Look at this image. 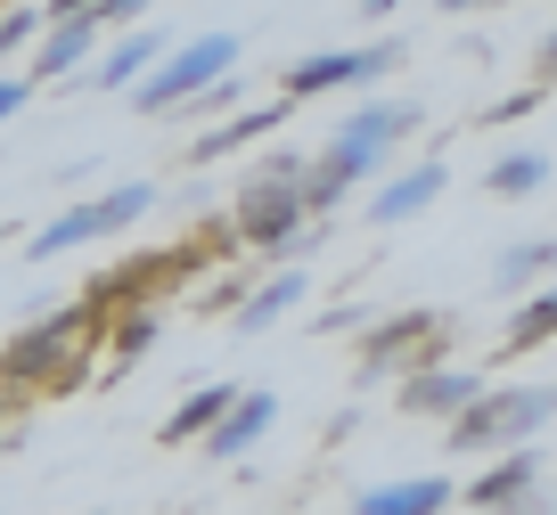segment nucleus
Returning <instances> with one entry per match:
<instances>
[{
  "instance_id": "obj_12",
  "label": "nucleus",
  "mask_w": 557,
  "mask_h": 515,
  "mask_svg": "<svg viewBox=\"0 0 557 515\" xmlns=\"http://www.w3.org/2000/svg\"><path fill=\"white\" fill-rule=\"evenodd\" d=\"M230 401H238V385H197V393L164 417V442H197V434H213L230 417Z\"/></svg>"
},
{
  "instance_id": "obj_10",
  "label": "nucleus",
  "mask_w": 557,
  "mask_h": 515,
  "mask_svg": "<svg viewBox=\"0 0 557 515\" xmlns=\"http://www.w3.org/2000/svg\"><path fill=\"white\" fill-rule=\"evenodd\" d=\"M451 507V482L443 475H418V482H385V491H361L352 515H443Z\"/></svg>"
},
{
  "instance_id": "obj_14",
  "label": "nucleus",
  "mask_w": 557,
  "mask_h": 515,
  "mask_svg": "<svg viewBox=\"0 0 557 515\" xmlns=\"http://www.w3.org/2000/svg\"><path fill=\"white\" fill-rule=\"evenodd\" d=\"M74 327H83V311H66V319H50V327H34V336H17L9 352H0V368H9V377H41V368L58 361V343L74 336Z\"/></svg>"
},
{
  "instance_id": "obj_18",
  "label": "nucleus",
  "mask_w": 557,
  "mask_h": 515,
  "mask_svg": "<svg viewBox=\"0 0 557 515\" xmlns=\"http://www.w3.org/2000/svg\"><path fill=\"white\" fill-rule=\"evenodd\" d=\"M541 278H557V238H533V246H517V254L492 271V287L500 294H524V287H541Z\"/></svg>"
},
{
  "instance_id": "obj_23",
  "label": "nucleus",
  "mask_w": 557,
  "mask_h": 515,
  "mask_svg": "<svg viewBox=\"0 0 557 515\" xmlns=\"http://www.w3.org/2000/svg\"><path fill=\"white\" fill-rule=\"evenodd\" d=\"M25 34H34V9H17V17H0V50H17Z\"/></svg>"
},
{
  "instance_id": "obj_20",
  "label": "nucleus",
  "mask_w": 557,
  "mask_h": 515,
  "mask_svg": "<svg viewBox=\"0 0 557 515\" xmlns=\"http://www.w3.org/2000/svg\"><path fill=\"white\" fill-rule=\"evenodd\" d=\"M549 336H557V287L533 294V303L517 311V327H508V352H533V343H549Z\"/></svg>"
},
{
  "instance_id": "obj_21",
  "label": "nucleus",
  "mask_w": 557,
  "mask_h": 515,
  "mask_svg": "<svg viewBox=\"0 0 557 515\" xmlns=\"http://www.w3.org/2000/svg\"><path fill=\"white\" fill-rule=\"evenodd\" d=\"M255 131H271V115H238V123H230V131H206V139H197V164H213V155L246 148V139H255Z\"/></svg>"
},
{
  "instance_id": "obj_7",
  "label": "nucleus",
  "mask_w": 557,
  "mask_h": 515,
  "mask_svg": "<svg viewBox=\"0 0 557 515\" xmlns=\"http://www.w3.org/2000/svg\"><path fill=\"white\" fill-rule=\"evenodd\" d=\"M385 66H394V41H377V50H329V58H312V66H287V99L345 90V83H377Z\"/></svg>"
},
{
  "instance_id": "obj_5",
  "label": "nucleus",
  "mask_w": 557,
  "mask_h": 515,
  "mask_svg": "<svg viewBox=\"0 0 557 515\" xmlns=\"http://www.w3.org/2000/svg\"><path fill=\"white\" fill-rule=\"evenodd\" d=\"M312 213V197H304V180H255L238 205V238L255 246H296V222Z\"/></svg>"
},
{
  "instance_id": "obj_16",
  "label": "nucleus",
  "mask_w": 557,
  "mask_h": 515,
  "mask_svg": "<svg viewBox=\"0 0 557 515\" xmlns=\"http://www.w3.org/2000/svg\"><path fill=\"white\" fill-rule=\"evenodd\" d=\"M99 41V9H83V17H58V34L41 41V58H34V74H66V66H83V50Z\"/></svg>"
},
{
  "instance_id": "obj_9",
  "label": "nucleus",
  "mask_w": 557,
  "mask_h": 515,
  "mask_svg": "<svg viewBox=\"0 0 557 515\" xmlns=\"http://www.w3.org/2000/svg\"><path fill=\"white\" fill-rule=\"evenodd\" d=\"M271 417H278V401H271V393H238V401H230V417L206 434V450H213V459H246V450L271 434Z\"/></svg>"
},
{
  "instance_id": "obj_6",
  "label": "nucleus",
  "mask_w": 557,
  "mask_h": 515,
  "mask_svg": "<svg viewBox=\"0 0 557 515\" xmlns=\"http://www.w3.org/2000/svg\"><path fill=\"white\" fill-rule=\"evenodd\" d=\"M484 401V385L468 368H410L401 377V417H468Z\"/></svg>"
},
{
  "instance_id": "obj_2",
  "label": "nucleus",
  "mask_w": 557,
  "mask_h": 515,
  "mask_svg": "<svg viewBox=\"0 0 557 515\" xmlns=\"http://www.w3.org/2000/svg\"><path fill=\"white\" fill-rule=\"evenodd\" d=\"M557 417V385H508V393H484L468 417H451V442L459 450H508L524 434H541Z\"/></svg>"
},
{
  "instance_id": "obj_29",
  "label": "nucleus",
  "mask_w": 557,
  "mask_h": 515,
  "mask_svg": "<svg viewBox=\"0 0 557 515\" xmlns=\"http://www.w3.org/2000/svg\"><path fill=\"white\" fill-rule=\"evenodd\" d=\"M549 66H557V34H549Z\"/></svg>"
},
{
  "instance_id": "obj_13",
  "label": "nucleus",
  "mask_w": 557,
  "mask_h": 515,
  "mask_svg": "<svg viewBox=\"0 0 557 515\" xmlns=\"http://www.w3.org/2000/svg\"><path fill=\"white\" fill-rule=\"evenodd\" d=\"M296 303H304V271H278L271 287H255V294L238 303V336H262V327H278Z\"/></svg>"
},
{
  "instance_id": "obj_15",
  "label": "nucleus",
  "mask_w": 557,
  "mask_h": 515,
  "mask_svg": "<svg viewBox=\"0 0 557 515\" xmlns=\"http://www.w3.org/2000/svg\"><path fill=\"white\" fill-rule=\"evenodd\" d=\"M435 336H443V319H435V311H410V319H385L377 336L361 343V361H369V368H385V361H401L410 343H435Z\"/></svg>"
},
{
  "instance_id": "obj_22",
  "label": "nucleus",
  "mask_w": 557,
  "mask_h": 515,
  "mask_svg": "<svg viewBox=\"0 0 557 515\" xmlns=\"http://www.w3.org/2000/svg\"><path fill=\"white\" fill-rule=\"evenodd\" d=\"M148 336H157V319H148V311H132V319H123V336H115V361H139V352H148Z\"/></svg>"
},
{
  "instance_id": "obj_4",
  "label": "nucleus",
  "mask_w": 557,
  "mask_h": 515,
  "mask_svg": "<svg viewBox=\"0 0 557 515\" xmlns=\"http://www.w3.org/2000/svg\"><path fill=\"white\" fill-rule=\"evenodd\" d=\"M157 205V189L148 180H132V189H115V197H99V205H74V213H58L50 229L34 238V262H50V254H66V246H90V238H107V229H123V222H139V213Z\"/></svg>"
},
{
  "instance_id": "obj_28",
  "label": "nucleus",
  "mask_w": 557,
  "mask_h": 515,
  "mask_svg": "<svg viewBox=\"0 0 557 515\" xmlns=\"http://www.w3.org/2000/svg\"><path fill=\"white\" fill-rule=\"evenodd\" d=\"M517 515H549V507H541V499H524V507H517Z\"/></svg>"
},
{
  "instance_id": "obj_3",
  "label": "nucleus",
  "mask_w": 557,
  "mask_h": 515,
  "mask_svg": "<svg viewBox=\"0 0 557 515\" xmlns=\"http://www.w3.org/2000/svg\"><path fill=\"white\" fill-rule=\"evenodd\" d=\"M222 74H238V41L230 34H197V41H181L173 50V66H157L148 83H139V106H181V99H197V90H213Z\"/></svg>"
},
{
  "instance_id": "obj_25",
  "label": "nucleus",
  "mask_w": 557,
  "mask_h": 515,
  "mask_svg": "<svg viewBox=\"0 0 557 515\" xmlns=\"http://www.w3.org/2000/svg\"><path fill=\"white\" fill-rule=\"evenodd\" d=\"M99 17H139V0H99Z\"/></svg>"
},
{
  "instance_id": "obj_24",
  "label": "nucleus",
  "mask_w": 557,
  "mask_h": 515,
  "mask_svg": "<svg viewBox=\"0 0 557 515\" xmlns=\"http://www.w3.org/2000/svg\"><path fill=\"white\" fill-rule=\"evenodd\" d=\"M17 106H25V83H0V123L17 115Z\"/></svg>"
},
{
  "instance_id": "obj_17",
  "label": "nucleus",
  "mask_w": 557,
  "mask_h": 515,
  "mask_svg": "<svg viewBox=\"0 0 557 515\" xmlns=\"http://www.w3.org/2000/svg\"><path fill=\"white\" fill-rule=\"evenodd\" d=\"M157 50H164V34H132L99 74H90V83H99V90H139V83H148V66H157Z\"/></svg>"
},
{
  "instance_id": "obj_1",
  "label": "nucleus",
  "mask_w": 557,
  "mask_h": 515,
  "mask_svg": "<svg viewBox=\"0 0 557 515\" xmlns=\"http://www.w3.org/2000/svg\"><path fill=\"white\" fill-rule=\"evenodd\" d=\"M401 123H410L401 106H361L352 123H336L329 155L312 164V189H304V197H312V213H329L336 197H345L352 180H361V172H377V164H385V148L401 139Z\"/></svg>"
},
{
  "instance_id": "obj_26",
  "label": "nucleus",
  "mask_w": 557,
  "mask_h": 515,
  "mask_svg": "<svg viewBox=\"0 0 557 515\" xmlns=\"http://www.w3.org/2000/svg\"><path fill=\"white\" fill-rule=\"evenodd\" d=\"M361 9H369V17H385V9H401V0H361Z\"/></svg>"
},
{
  "instance_id": "obj_11",
  "label": "nucleus",
  "mask_w": 557,
  "mask_h": 515,
  "mask_svg": "<svg viewBox=\"0 0 557 515\" xmlns=\"http://www.w3.org/2000/svg\"><path fill=\"white\" fill-rule=\"evenodd\" d=\"M435 197H443V164H418V172H401L385 197H369V222L394 229V222H410V213H426Z\"/></svg>"
},
{
  "instance_id": "obj_27",
  "label": "nucleus",
  "mask_w": 557,
  "mask_h": 515,
  "mask_svg": "<svg viewBox=\"0 0 557 515\" xmlns=\"http://www.w3.org/2000/svg\"><path fill=\"white\" fill-rule=\"evenodd\" d=\"M443 9H492V0H443Z\"/></svg>"
},
{
  "instance_id": "obj_8",
  "label": "nucleus",
  "mask_w": 557,
  "mask_h": 515,
  "mask_svg": "<svg viewBox=\"0 0 557 515\" xmlns=\"http://www.w3.org/2000/svg\"><path fill=\"white\" fill-rule=\"evenodd\" d=\"M533 482H541V459H533V450H517V459L484 466V475L468 482V499H475L484 515H517L524 499H533Z\"/></svg>"
},
{
  "instance_id": "obj_19",
  "label": "nucleus",
  "mask_w": 557,
  "mask_h": 515,
  "mask_svg": "<svg viewBox=\"0 0 557 515\" xmlns=\"http://www.w3.org/2000/svg\"><path fill=\"white\" fill-rule=\"evenodd\" d=\"M541 180H549V155H533V148H517V155L492 164V197H533Z\"/></svg>"
}]
</instances>
